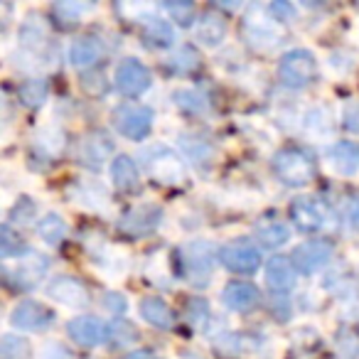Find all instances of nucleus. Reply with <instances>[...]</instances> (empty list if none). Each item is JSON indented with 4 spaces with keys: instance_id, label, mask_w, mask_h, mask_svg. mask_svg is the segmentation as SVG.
I'll list each match as a JSON object with an SVG mask.
<instances>
[{
    "instance_id": "412c9836",
    "label": "nucleus",
    "mask_w": 359,
    "mask_h": 359,
    "mask_svg": "<svg viewBox=\"0 0 359 359\" xmlns=\"http://www.w3.org/2000/svg\"><path fill=\"white\" fill-rule=\"evenodd\" d=\"M111 153V143L104 135H89V138L81 140L79 150H76V158L86 165V168H101L106 163Z\"/></svg>"
},
{
    "instance_id": "c9c22d12",
    "label": "nucleus",
    "mask_w": 359,
    "mask_h": 359,
    "mask_svg": "<svg viewBox=\"0 0 359 359\" xmlns=\"http://www.w3.org/2000/svg\"><path fill=\"white\" fill-rule=\"evenodd\" d=\"M165 11L177 22H182V25L190 22L192 15H195V6H192V3H165Z\"/></svg>"
},
{
    "instance_id": "f8f14e48",
    "label": "nucleus",
    "mask_w": 359,
    "mask_h": 359,
    "mask_svg": "<svg viewBox=\"0 0 359 359\" xmlns=\"http://www.w3.org/2000/svg\"><path fill=\"white\" fill-rule=\"evenodd\" d=\"M290 217H293L295 226L305 234H315L325 226V219H327V212H325L323 202L315 200V197H300V200L293 202L290 207Z\"/></svg>"
},
{
    "instance_id": "72a5a7b5",
    "label": "nucleus",
    "mask_w": 359,
    "mask_h": 359,
    "mask_svg": "<svg viewBox=\"0 0 359 359\" xmlns=\"http://www.w3.org/2000/svg\"><path fill=\"white\" fill-rule=\"evenodd\" d=\"M57 15H62L65 20H79L84 13L94 11V6H89V3H57L55 6Z\"/></svg>"
},
{
    "instance_id": "a211bd4d",
    "label": "nucleus",
    "mask_w": 359,
    "mask_h": 359,
    "mask_svg": "<svg viewBox=\"0 0 359 359\" xmlns=\"http://www.w3.org/2000/svg\"><path fill=\"white\" fill-rule=\"evenodd\" d=\"M195 37H197V42L205 47L222 45L226 37L224 18L217 15V13H202L200 20H197V25H195Z\"/></svg>"
},
{
    "instance_id": "393cba45",
    "label": "nucleus",
    "mask_w": 359,
    "mask_h": 359,
    "mask_svg": "<svg viewBox=\"0 0 359 359\" xmlns=\"http://www.w3.org/2000/svg\"><path fill=\"white\" fill-rule=\"evenodd\" d=\"M143 37L150 47H170L175 42V30L168 20H160V18H145L143 25Z\"/></svg>"
},
{
    "instance_id": "c85d7f7f",
    "label": "nucleus",
    "mask_w": 359,
    "mask_h": 359,
    "mask_svg": "<svg viewBox=\"0 0 359 359\" xmlns=\"http://www.w3.org/2000/svg\"><path fill=\"white\" fill-rule=\"evenodd\" d=\"M30 354V344L27 339L18 337V334H6L3 344H0V359H27Z\"/></svg>"
},
{
    "instance_id": "4c0bfd02",
    "label": "nucleus",
    "mask_w": 359,
    "mask_h": 359,
    "mask_svg": "<svg viewBox=\"0 0 359 359\" xmlns=\"http://www.w3.org/2000/svg\"><path fill=\"white\" fill-rule=\"evenodd\" d=\"M344 219H347V224L352 226V229L359 231V195L347 202V207H344Z\"/></svg>"
},
{
    "instance_id": "a19ab883",
    "label": "nucleus",
    "mask_w": 359,
    "mask_h": 359,
    "mask_svg": "<svg viewBox=\"0 0 359 359\" xmlns=\"http://www.w3.org/2000/svg\"><path fill=\"white\" fill-rule=\"evenodd\" d=\"M271 13H273L276 20H280V18H283V20H290L295 11L290 6H285V3H273V6H271Z\"/></svg>"
},
{
    "instance_id": "a878e982",
    "label": "nucleus",
    "mask_w": 359,
    "mask_h": 359,
    "mask_svg": "<svg viewBox=\"0 0 359 359\" xmlns=\"http://www.w3.org/2000/svg\"><path fill=\"white\" fill-rule=\"evenodd\" d=\"M256 239H259V244L266 246V249H280L283 244H288L290 229L283 222H266V224L256 226Z\"/></svg>"
},
{
    "instance_id": "20e7f679",
    "label": "nucleus",
    "mask_w": 359,
    "mask_h": 359,
    "mask_svg": "<svg viewBox=\"0 0 359 359\" xmlns=\"http://www.w3.org/2000/svg\"><path fill=\"white\" fill-rule=\"evenodd\" d=\"M114 126L123 138L143 140L153 128V111L138 104H123L114 111Z\"/></svg>"
},
{
    "instance_id": "9b49d317",
    "label": "nucleus",
    "mask_w": 359,
    "mask_h": 359,
    "mask_svg": "<svg viewBox=\"0 0 359 359\" xmlns=\"http://www.w3.org/2000/svg\"><path fill=\"white\" fill-rule=\"evenodd\" d=\"M116 86L126 96H140L150 86L148 67L138 60H123L116 67Z\"/></svg>"
},
{
    "instance_id": "58836bf2",
    "label": "nucleus",
    "mask_w": 359,
    "mask_h": 359,
    "mask_svg": "<svg viewBox=\"0 0 359 359\" xmlns=\"http://www.w3.org/2000/svg\"><path fill=\"white\" fill-rule=\"evenodd\" d=\"M344 126H347V130L359 133V104H349L344 109Z\"/></svg>"
},
{
    "instance_id": "423d86ee",
    "label": "nucleus",
    "mask_w": 359,
    "mask_h": 359,
    "mask_svg": "<svg viewBox=\"0 0 359 359\" xmlns=\"http://www.w3.org/2000/svg\"><path fill=\"white\" fill-rule=\"evenodd\" d=\"M219 261L234 273H256L261 266V251L251 241H231L219 249Z\"/></svg>"
},
{
    "instance_id": "2f4dec72",
    "label": "nucleus",
    "mask_w": 359,
    "mask_h": 359,
    "mask_svg": "<svg viewBox=\"0 0 359 359\" xmlns=\"http://www.w3.org/2000/svg\"><path fill=\"white\" fill-rule=\"evenodd\" d=\"M20 249H22V241L18 239L15 234H13L11 226H3L0 229V254H3V259H13V256H20Z\"/></svg>"
},
{
    "instance_id": "39448f33",
    "label": "nucleus",
    "mask_w": 359,
    "mask_h": 359,
    "mask_svg": "<svg viewBox=\"0 0 359 359\" xmlns=\"http://www.w3.org/2000/svg\"><path fill=\"white\" fill-rule=\"evenodd\" d=\"M212 264H215V254H212V246L205 241H195L182 249V271H185L187 280H192L195 285L210 283Z\"/></svg>"
},
{
    "instance_id": "f03ea898",
    "label": "nucleus",
    "mask_w": 359,
    "mask_h": 359,
    "mask_svg": "<svg viewBox=\"0 0 359 359\" xmlns=\"http://www.w3.org/2000/svg\"><path fill=\"white\" fill-rule=\"evenodd\" d=\"M318 74V60L308 50H290L278 65V76L290 89H305Z\"/></svg>"
},
{
    "instance_id": "7c9ffc66",
    "label": "nucleus",
    "mask_w": 359,
    "mask_h": 359,
    "mask_svg": "<svg viewBox=\"0 0 359 359\" xmlns=\"http://www.w3.org/2000/svg\"><path fill=\"white\" fill-rule=\"evenodd\" d=\"M197 65H200V57H197V52L192 50V47H180V50L170 57V67H172L175 72H180V74L192 72Z\"/></svg>"
},
{
    "instance_id": "ddd939ff",
    "label": "nucleus",
    "mask_w": 359,
    "mask_h": 359,
    "mask_svg": "<svg viewBox=\"0 0 359 359\" xmlns=\"http://www.w3.org/2000/svg\"><path fill=\"white\" fill-rule=\"evenodd\" d=\"M47 295L60 305H67V308H84L89 303V290L84 288V283H79L72 276L52 278L50 285H47Z\"/></svg>"
},
{
    "instance_id": "79ce46f5",
    "label": "nucleus",
    "mask_w": 359,
    "mask_h": 359,
    "mask_svg": "<svg viewBox=\"0 0 359 359\" xmlns=\"http://www.w3.org/2000/svg\"><path fill=\"white\" fill-rule=\"evenodd\" d=\"M126 359H158V354L150 352V349H135V352H130Z\"/></svg>"
},
{
    "instance_id": "7ed1b4c3",
    "label": "nucleus",
    "mask_w": 359,
    "mask_h": 359,
    "mask_svg": "<svg viewBox=\"0 0 359 359\" xmlns=\"http://www.w3.org/2000/svg\"><path fill=\"white\" fill-rule=\"evenodd\" d=\"M143 165L148 168V172L153 175L155 180L165 182V185H177L185 177V170H182V163H180L177 153L170 150L168 145H153V148L143 150Z\"/></svg>"
},
{
    "instance_id": "f3484780",
    "label": "nucleus",
    "mask_w": 359,
    "mask_h": 359,
    "mask_svg": "<svg viewBox=\"0 0 359 359\" xmlns=\"http://www.w3.org/2000/svg\"><path fill=\"white\" fill-rule=\"evenodd\" d=\"M222 300H224V305L229 310L246 313V310H251L259 303V288L251 283H244V280H231L224 288V293H222Z\"/></svg>"
},
{
    "instance_id": "dca6fc26",
    "label": "nucleus",
    "mask_w": 359,
    "mask_h": 359,
    "mask_svg": "<svg viewBox=\"0 0 359 359\" xmlns=\"http://www.w3.org/2000/svg\"><path fill=\"white\" fill-rule=\"evenodd\" d=\"M50 269V261L42 254H27L18 261L15 271H11V278L15 280L20 288H32L42 280V276Z\"/></svg>"
},
{
    "instance_id": "f257e3e1",
    "label": "nucleus",
    "mask_w": 359,
    "mask_h": 359,
    "mask_svg": "<svg viewBox=\"0 0 359 359\" xmlns=\"http://www.w3.org/2000/svg\"><path fill=\"white\" fill-rule=\"evenodd\" d=\"M276 177L288 187H305L315 177V163L308 153L298 148H285L273 158Z\"/></svg>"
},
{
    "instance_id": "c756f323",
    "label": "nucleus",
    "mask_w": 359,
    "mask_h": 359,
    "mask_svg": "<svg viewBox=\"0 0 359 359\" xmlns=\"http://www.w3.org/2000/svg\"><path fill=\"white\" fill-rule=\"evenodd\" d=\"M175 106L197 114V111L207 109V99H205V94H200V91H195V89H180V91H175Z\"/></svg>"
},
{
    "instance_id": "6ab92c4d",
    "label": "nucleus",
    "mask_w": 359,
    "mask_h": 359,
    "mask_svg": "<svg viewBox=\"0 0 359 359\" xmlns=\"http://www.w3.org/2000/svg\"><path fill=\"white\" fill-rule=\"evenodd\" d=\"M140 315H143L145 323L158 330H170L175 325L172 310H170V305L165 303L163 298H158V295H150V298L140 300Z\"/></svg>"
},
{
    "instance_id": "473e14b6",
    "label": "nucleus",
    "mask_w": 359,
    "mask_h": 359,
    "mask_svg": "<svg viewBox=\"0 0 359 359\" xmlns=\"http://www.w3.org/2000/svg\"><path fill=\"white\" fill-rule=\"evenodd\" d=\"M182 148H185V153L190 155L195 163L197 160H200V163H207V160L212 158V148L200 138H185L182 140Z\"/></svg>"
},
{
    "instance_id": "cd10ccee",
    "label": "nucleus",
    "mask_w": 359,
    "mask_h": 359,
    "mask_svg": "<svg viewBox=\"0 0 359 359\" xmlns=\"http://www.w3.org/2000/svg\"><path fill=\"white\" fill-rule=\"evenodd\" d=\"M47 40V25L42 18H30L20 30V42L25 47H40Z\"/></svg>"
},
{
    "instance_id": "4be33fe9",
    "label": "nucleus",
    "mask_w": 359,
    "mask_h": 359,
    "mask_svg": "<svg viewBox=\"0 0 359 359\" xmlns=\"http://www.w3.org/2000/svg\"><path fill=\"white\" fill-rule=\"evenodd\" d=\"M101 57V42L96 37H79L69 47V62L76 69H86Z\"/></svg>"
},
{
    "instance_id": "1a4fd4ad",
    "label": "nucleus",
    "mask_w": 359,
    "mask_h": 359,
    "mask_svg": "<svg viewBox=\"0 0 359 359\" xmlns=\"http://www.w3.org/2000/svg\"><path fill=\"white\" fill-rule=\"evenodd\" d=\"M330 259H332V246L327 244V241H305V244H300L298 249L293 251V266L298 273L303 276H313L315 271H320L323 266L330 264Z\"/></svg>"
},
{
    "instance_id": "b1692460",
    "label": "nucleus",
    "mask_w": 359,
    "mask_h": 359,
    "mask_svg": "<svg viewBox=\"0 0 359 359\" xmlns=\"http://www.w3.org/2000/svg\"><path fill=\"white\" fill-rule=\"evenodd\" d=\"M67 231H69V226H67L65 217L57 215V212H50V215H45L37 222V234L50 246H60L67 239Z\"/></svg>"
},
{
    "instance_id": "bb28decb",
    "label": "nucleus",
    "mask_w": 359,
    "mask_h": 359,
    "mask_svg": "<svg viewBox=\"0 0 359 359\" xmlns=\"http://www.w3.org/2000/svg\"><path fill=\"white\" fill-rule=\"evenodd\" d=\"M47 81L45 79H27L25 84L20 86V101L25 106H30V109H37V106H42L45 104V99H47Z\"/></svg>"
},
{
    "instance_id": "6e6552de",
    "label": "nucleus",
    "mask_w": 359,
    "mask_h": 359,
    "mask_svg": "<svg viewBox=\"0 0 359 359\" xmlns=\"http://www.w3.org/2000/svg\"><path fill=\"white\" fill-rule=\"evenodd\" d=\"M160 222H163V210L158 205H138L121 217L118 229L128 236H143L158 229Z\"/></svg>"
},
{
    "instance_id": "4468645a",
    "label": "nucleus",
    "mask_w": 359,
    "mask_h": 359,
    "mask_svg": "<svg viewBox=\"0 0 359 359\" xmlns=\"http://www.w3.org/2000/svg\"><path fill=\"white\" fill-rule=\"evenodd\" d=\"M246 37L251 40V45L259 47H271L278 42V27L271 15H266L261 8H251L249 18H246Z\"/></svg>"
},
{
    "instance_id": "e433bc0d",
    "label": "nucleus",
    "mask_w": 359,
    "mask_h": 359,
    "mask_svg": "<svg viewBox=\"0 0 359 359\" xmlns=\"http://www.w3.org/2000/svg\"><path fill=\"white\" fill-rule=\"evenodd\" d=\"M40 359H72V357L67 352V347H62L60 342H47L40 349Z\"/></svg>"
},
{
    "instance_id": "aec40b11",
    "label": "nucleus",
    "mask_w": 359,
    "mask_h": 359,
    "mask_svg": "<svg viewBox=\"0 0 359 359\" xmlns=\"http://www.w3.org/2000/svg\"><path fill=\"white\" fill-rule=\"evenodd\" d=\"M266 283L273 290H290L295 285V266L285 256H273L266 266Z\"/></svg>"
},
{
    "instance_id": "5701e85b",
    "label": "nucleus",
    "mask_w": 359,
    "mask_h": 359,
    "mask_svg": "<svg viewBox=\"0 0 359 359\" xmlns=\"http://www.w3.org/2000/svg\"><path fill=\"white\" fill-rule=\"evenodd\" d=\"M111 177H114V185L118 190H130V187L138 185V165L128 155H116L114 163H111Z\"/></svg>"
},
{
    "instance_id": "0eeeda50",
    "label": "nucleus",
    "mask_w": 359,
    "mask_h": 359,
    "mask_svg": "<svg viewBox=\"0 0 359 359\" xmlns=\"http://www.w3.org/2000/svg\"><path fill=\"white\" fill-rule=\"evenodd\" d=\"M67 334L81 347H99L111 337V327L94 315H79V318L69 320Z\"/></svg>"
},
{
    "instance_id": "f704fd0d",
    "label": "nucleus",
    "mask_w": 359,
    "mask_h": 359,
    "mask_svg": "<svg viewBox=\"0 0 359 359\" xmlns=\"http://www.w3.org/2000/svg\"><path fill=\"white\" fill-rule=\"evenodd\" d=\"M187 315H190V323L192 325H205L207 318H210V308H207V303L202 298H192L190 303H187Z\"/></svg>"
},
{
    "instance_id": "2eb2a0df",
    "label": "nucleus",
    "mask_w": 359,
    "mask_h": 359,
    "mask_svg": "<svg viewBox=\"0 0 359 359\" xmlns=\"http://www.w3.org/2000/svg\"><path fill=\"white\" fill-rule=\"evenodd\" d=\"M327 163L339 175H357L359 172V145L352 140H337L327 148Z\"/></svg>"
},
{
    "instance_id": "9d476101",
    "label": "nucleus",
    "mask_w": 359,
    "mask_h": 359,
    "mask_svg": "<svg viewBox=\"0 0 359 359\" xmlns=\"http://www.w3.org/2000/svg\"><path fill=\"white\" fill-rule=\"evenodd\" d=\"M52 313L37 300H22L13 308L11 313V325L22 332H37V330H45L52 325Z\"/></svg>"
},
{
    "instance_id": "ea45409f",
    "label": "nucleus",
    "mask_w": 359,
    "mask_h": 359,
    "mask_svg": "<svg viewBox=\"0 0 359 359\" xmlns=\"http://www.w3.org/2000/svg\"><path fill=\"white\" fill-rule=\"evenodd\" d=\"M106 308H109L111 313H116V315L123 313V310H126V298L121 293H109V295H106Z\"/></svg>"
}]
</instances>
